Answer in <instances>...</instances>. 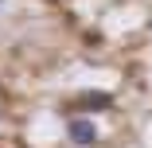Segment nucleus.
Returning a JSON list of instances; mask_svg holds the SVG:
<instances>
[{"label":"nucleus","instance_id":"1","mask_svg":"<svg viewBox=\"0 0 152 148\" xmlns=\"http://www.w3.org/2000/svg\"><path fill=\"white\" fill-rule=\"evenodd\" d=\"M66 136H70L74 148H90V144H98V125L90 121V117H70Z\"/></svg>","mask_w":152,"mask_h":148},{"label":"nucleus","instance_id":"2","mask_svg":"<svg viewBox=\"0 0 152 148\" xmlns=\"http://www.w3.org/2000/svg\"><path fill=\"white\" fill-rule=\"evenodd\" d=\"M109 105H113V94H102V90H90V94L78 98V109H90V113H102Z\"/></svg>","mask_w":152,"mask_h":148},{"label":"nucleus","instance_id":"3","mask_svg":"<svg viewBox=\"0 0 152 148\" xmlns=\"http://www.w3.org/2000/svg\"><path fill=\"white\" fill-rule=\"evenodd\" d=\"M0 4H4V0H0Z\"/></svg>","mask_w":152,"mask_h":148}]
</instances>
